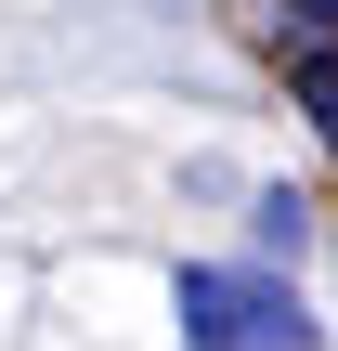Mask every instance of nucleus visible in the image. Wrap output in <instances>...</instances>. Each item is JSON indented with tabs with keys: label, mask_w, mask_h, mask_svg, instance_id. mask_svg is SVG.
<instances>
[{
	"label": "nucleus",
	"mask_w": 338,
	"mask_h": 351,
	"mask_svg": "<svg viewBox=\"0 0 338 351\" xmlns=\"http://www.w3.org/2000/svg\"><path fill=\"white\" fill-rule=\"evenodd\" d=\"M300 117L338 143V39H326V52H300Z\"/></svg>",
	"instance_id": "7ed1b4c3"
},
{
	"label": "nucleus",
	"mask_w": 338,
	"mask_h": 351,
	"mask_svg": "<svg viewBox=\"0 0 338 351\" xmlns=\"http://www.w3.org/2000/svg\"><path fill=\"white\" fill-rule=\"evenodd\" d=\"M287 13H300V26H313V39H338V0H287Z\"/></svg>",
	"instance_id": "20e7f679"
},
{
	"label": "nucleus",
	"mask_w": 338,
	"mask_h": 351,
	"mask_svg": "<svg viewBox=\"0 0 338 351\" xmlns=\"http://www.w3.org/2000/svg\"><path fill=\"white\" fill-rule=\"evenodd\" d=\"M169 313H182V351H326V326L300 313L274 261H182Z\"/></svg>",
	"instance_id": "f257e3e1"
},
{
	"label": "nucleus",
	"mask_w": 338,
	"mask_h": 351,
	"mask_svg": "<svg viewBox=\"0 0 338 351\" xmlns=\"http://www.w3.org/2000/svg\"><path fill=\"white\" fill-rule=\"evenodd\" d=\"M300 247H313V195H300V182H261V195H248V261L287 274Z\"/></svg>",
	"instance_id": "f03ea898"
}]
</instances>
